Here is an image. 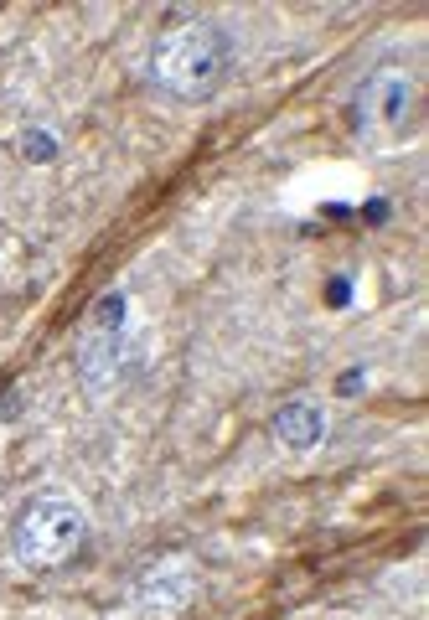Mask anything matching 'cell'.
Segmentation results:
<instances>
[{"label":"cell","instance_id":"7a4b0ae2","mask_svg":"<svg viewBox=\"0 0 429 620\" xmlns=\"http://www.w3.org/2000/svg\"><path fill=\"white\" fill-rule=\"evenodd\" d=\"M88 543V512L73 491H32L21 502L16 522H11V553L21 569L47 574V569H63L83 553Z\"/></svg>","mask_w":429,"mask_h":620},{"label":"cell","instance_id":"ba28073f","mask_svg":"<svg viewBox=\"0 0 429 620\" xmlns=\"http://www.w3.org/2000/svg\"><path fill=\"white\" fill-rule=\"evenodd\" d=\"M352 300V285H347V279H331V285H326V305H347Z\"/></svg>","mask_w":429,"mask_h":620},{"label":"cell","instance_id":"3957f363","mask_svg":"<svg viewBox=\"0 0 429 620\" xmlns=\"http://www.w3.org/2000/svg\"><path fill=\"white\" fill-rule=\"evenodd\" d=\"M130 347H135V336H130V295L109 290L94 305L83 336H78V378H83V388L94 398L119 388V378H125V367H130Z\"/></svg>","mask_w":429,"mask_h":620},{"label":"cell","instance_id":"9c48e42d","mask_svg":"<svg viewBox=\"0 0 429 620\" xmlns=\"http://www.w3.org/2000/svg\"><path fill=\"white\" fill-rule=\"evenodd\" d=\"M336 388H342V398H347V393H362V367L342 372V383H336Z\"/></svg>","mask_w":429,"mask_h":620},{"label":"cell","instance_id":"5b68a950","mask_svg":"<svg viewBox=\"0 0 429 620\" xmlns=\"http://www.w3.org/2000/svg\"><path fill=\"white\" fill-rule=\"evenodd\" d=\"M197 600V564L192 558H161V564H150L140 579H135V595L130 605L145 615V620H176V615H187Z\"/></svg>","mask_w":429,"mask_h":620},{"label":"cell","instance_id":"8992f818","mask_svg":"<svg viewBox=\"0 0 429 620\" xmlns=\"http://www.w3.org/2000/svg\"><path fill=\"white\" fill-rule=\"evenodd\" d=\"M326 429H331V419H326V409H321L316 398H290V403H280V409H274V419H269L274 445L290 450V455L321 450V445H326Z\"/></svg>","mask_w":429,"mask_h":620},{"label":"cell","instance_id":"277c9868","mask_svg":"<svg viewBox=\"0 0 429 620\" xmlns=\"http://www.w3.org/2000/svg\"><path fill=\"white\" fill-rule=\"evenodd\" d=\"M414 114V78L404 68H373L352 93V119L362 140L398 135Z\"/></svg>","mask_w":429,"mask_h":620},{"label":"cell","instance_id":"6da1fadb","mask_svg":"<svg viewBox=\"0 0 429 620\" xmlns=\"http://www.w3.org/2000/svg\"><path fill=\"white\" fill-rule=\"evenodd\" d=\"M228 68H233V37L207 16L176 21L171 31L156 37V47H150V83L181 104L212 99V93L223 88Z\"/></svg>","mask_w":429,"mask_h":620},{"label":"cell","instance_id":"52a82bcc","mask_svg":"<svg viewBox=\"0 0 429 620\" xmlns=\"http://www.w3.org/2000/svg\"><path fill=\"white\" fill-rule=\"evenodd\" d=\"M21 155H26V161H52V155H57V135H47V130H37V124H32V130H26L21 135Z\"/></svg>","mask_w":429,"mask_h":620},{"label":"cell","instance_id":"30bf717a","mask_svg":"<svg viewBox=\"0 0 429 620\" xmlns=\"http://www.w3.org/2000/svg\"><path fill=\"white\" fill-rule=\"evenodd\" d=\"M362 217H367V223H383V217H388V202H383V197H373V202H367V212H362Z\"/></svg>","mask_w":429,"mask_h":620}]
</instances>
